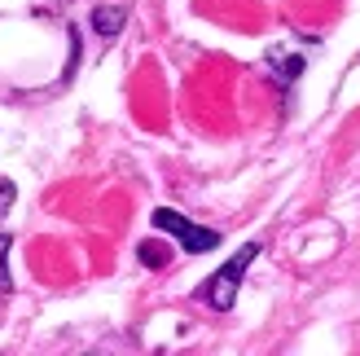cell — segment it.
<instances>
[{
	"instance_id": "3957f363",
	"label": "cell",
	"mask_w": 360,
	"mask_h": 356,
	"mask_svg": "<svg viewBox=\"0 0 360 356\" xmlns=\"http://www.w3.org/2000/svg\"><path fill=\"white\" fill-rule=\"evenodd\" d=\"M123 23H128L123 5H101V9H93V31L101 35V40H115V35L123 31Z\"/></svg>"
},
{
	"instance_id": "8992f818",
	"label": "cell",
	"mask_w": 360,
	"mask_h": 356,
	"mask_svg": "<svg viewBox=\"0 0 360 356\" xmlns=\"http://www.w3.org/2000/svg\"><path fill=\"white\" fill-rule=\"evenodd\" d=\"M13 207V181H0V216Z\"/></svg>"
},
{
	"instance_id": "6da1fadb",
	"label": "cell",
	"mask_w": 360,
	"mask_h": 356,
	"mask_svg": "<svg viewBox=\"0 0 360 356\" xmlns=\"http://www.w3.org/2000/svg\"><path fill=\"white\" fill-rule=\"evenodd\" d=\"M255 255H259V242H246L238 255H233L229 264L215 277H207L202 286H198V299L202 304H211L215 312H229L233 304H238V291H242V277H246V269L255 264Z\"/></svg>"
},
{
	"instance_id": "7a4b0ae2",
	"label": "cell",
	"mask_w": 360,
	"mask_h": 356,
	"mask_svg": "<svg viewBox=\"0 0 360 356\" xmlns=\"http://www.w3.org/2000/svg\"><path fill=\"white\" fill-rule=\"evenodd\" d=\"M150 220H154V229L172 234L189 255H207V251H215V246H220V234H215V229L193 224V220H185V216H180V211H172V207H158Z\"/></svg>"
},
{
	"instance_id": "5b68a950",
	"label": "cell",
	"mask_w": 360,
	"mask_h": 356,
	"mask_svg": "<svg viewBox=\"0 0 360 356\" xmlns=\"http://www.w3.org/2000/svg\"><path fill=\"white\" fill-rule=\"evenodd\" d=\"M9 246H13V238H9V234H0V291H13V277H9V264H5Z\"/></svg>"
},
{
	"instance_id": "277c9868",
	"label": "cell",
	"mask_w": 360,
	"mask_h": 356,
	"mask_svg": "<svg viewBox=\"0 0 360 356\" xmlns=\"http://www.w3.org/2000/svg\"><path fill=\"white\" fill-rule=\"evenodd\" d=\"M136 255H141V264H150V269H167V264H172V251L163 242H141Z\"/></svg>"
}]
</instances>
